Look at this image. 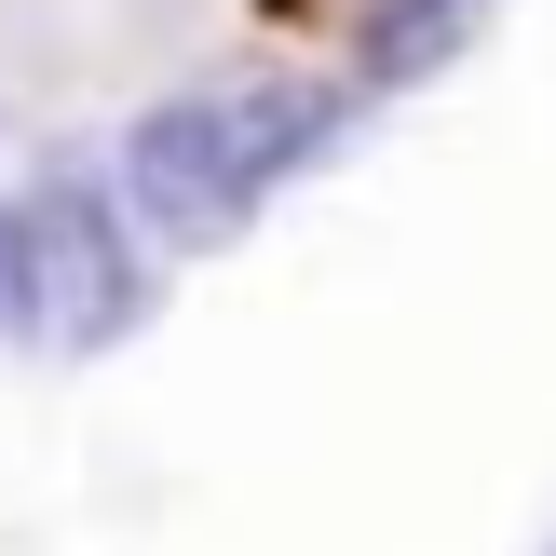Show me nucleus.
<instances>
[{
    "label": "nucleus",
    "instance_id": "obj_1",
    "mask_svg": "<svg viewBox=\"0 0 556 556\" xmlns=\"http://www.w3.org/2000/svg\"><path fill=\"white\" fill-rule=\"evenodd\" d=\"M340 123H353V81H204V96H163V109L123 123L109 190H123L136 244L204 258V244H231Z\"/></svg>",
    "mask_w": 556,
    "mask_h": 556
},
{
    "label": "nucleus",
    "instance_id": "obj_2",
    "mask_svg": "<svg viewBox=\"0 0 556 556\" xmlns=\"http://www.w3.org/2000/svg\"><path fill=\"white\" fill-rule=\"evenodd\" d=\"M136 326H150V244H136L109 163L54 150L41 190L14 204V340L81 367V353H123Z\"/></svg>",
    "mask_w": 556,
    "mask_h": 556
},
{
    "label": "nucleus",
    "instance_id": "obj_3",
    "mask_svg": "<svg viewBox=\"0 0 556 556\" xmlns=\"http://www.w3.org/2000/svg\"><path fill=\"white\" fill-rule=\"evenodd\" d=\"M489 27V0H367L353 14V96H394V81H434L462 41Z\"/></svg>",
    "mask_w": 556,
    "mask_h": 556
},
{
    "label": "nucleus",
    "instance_id": "obj_4",
    "mask_svg": "<svg viewBox=\"0 0 556 556\" xmlns=\"http://www.w3.org/2000/svg\"><path fill=\"white\" fill-rule=\"evenodd\" d=\"M0 326H14V204H0Z\"/></svg>",
    "mask_w": 556,
    "mask_h": 556
}]
</instances>
